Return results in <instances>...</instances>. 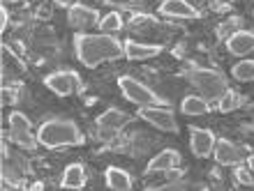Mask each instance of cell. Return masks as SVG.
Listing matches in <instances>:
<instances>
[{
  "label": "cell",
  "mask_w": 254,
  "mask_h": 191,
  "mask_svg": "<svg viewBox=\"0 0 254 191\" xmlns=\"http://www.w3.org/2000/svg\"><path fill=\"white\" fill-rule=\"evenodd\" d=\"M74 53H76L81 65H86L88 69H95L102 62L125 58V44L111 37L109 33H81L74 37Z\"/></svg>",
  "instance_id": "cell-1"
},
{
  "label": "cell",
  "mask_w": 254,
  "mask_h": 191,
  "mask_svg": "<svg viewBox=\"0 0 254 191\" xmlns=\"http://www.w3.org/2000/svg\"><path fill=\"white\" fill-rule=\"evenodd\" d=\"M37 141L42 147H49V150L76 147V145L86 143L79 125L67 118H51L47 122H42V127L37 129Z\"/></svg>",
  "instance_id": "cell-2"
},
{
  "label": "cell",
  "mask_w": 254,
  "mask_h": 191,
  "mask_svg": "<svg viewBox=\"0 0 254 191\" xmlns=\"http://www.w3.org/2000/svg\"><path fill=\"white\" fill-rule=\"evenodd\" d=\"M188 81L208 101H220L222 95L229 90L224 74H220L217 69H210V67H194V69H190Z\"/></svg>",
  "instance_id": "cell-3"
},
{
  "label": "cell",
  "mask_w": 254,
  "mask_h": 191,
  "mask_svg": "<svg viewBox=\"0 0 254 191\" xmlns=\"http://www.w3.org/2000/svg\"><path fill=\"white\" fill-rule=\"evenodd\" d=\"M118 88H121L123 97L136 106H169L167 99H162L157 93H153V88H148L146 83L136 81L134 76H121Z\"/></svg>",
  "instance_id": "cell-4"
},
{
  "label": "cell",
  "mask_w": 254,
  "mask_h": 191,
  "mask_svg": "<svg viewBox=\"0 0 254 191\" xmlns=\"http://www.w3.org/2000/svg\"><path fill=\"white\" fill-rule=\"evenodd\" d=\"M7 125H9V139L19 145V147H23V150H35V147L40 145L37 136L33 134V122L28 120L26 113L12 111L9 118H7Z\"/></svg>",
  "instance_id": "cell-5"
},
{
  "label": "cell",
  "mask_w": 254,
  "mask_h": 191,
  "mask_svg": "<svg viewBox=\"0 0 254 191\" xmlns=\"http://www.w3.org/2000/svg\"><path fill=\"white\" fill-rule=\"evenodd\" d=\"M44 86L58 97H72V95H79L83 90V81L72 69H61V72L49 74L44 79Z\"/></svg>",
  "instance_id": "cell-6"
},
{
  "label": "cell",
  "mask_w": 254,
  "mask_h": 191,
  "mask_svg": "<svg viewBox=\"0 0 254 191\" xmlns=\"http://www.w3.org/2000/svg\"><path fill=\"white\" fill-rule=\"evenodd\" d=\"M139 118L148 125H153L155 129H162V132L176 134L178 132V122H176V115L169 106H141Z\"/></svg>",
  "instance_id": "cell-7"
},
{
  "label": "cell",
  "mask_w": 254,
  "mask_h": 191,
  "mask_svg": "<svg viewBox=\"0 0 254 191\" xmlns=\"http://www.w3.org/2000/svg\"><path fill=\"white\" fill-rule=\"evenodd\" d=\"M129 120L132 118H129L127 113H123L121 108H109V111H104L102 115H97V120H95V125H97V136H100L102 141L116 139Z\"/></svg>",
  "instance_id": "cell-8"
},
{
  "label": "cell",
  "mask_w": 254,
  "mask_h": 191,
  "mask_svg": "<svg viewBox=\"0 0 254 191\" xmlns=\"http://www.w3.org/2000/svg\"><path fill=\"white\" fill-rule=\"evenodd\" d=\"M100 12L97 9H93V7L88 5H81V2H76V5H72L69 9H67V23L74 28V30H93L95 26H100Z\"/></svg>",
  "instance_id": "cell-9"
},
{
  "label": "cell",
  "mask_w": 254,
  "mask_h": 191,
  "mask_svg": "<svg viewBox=\"0 0 254 191\" xmlns=\"http://www.w3.org/2000/svg\"><path fill=\"white\" fill-rule=\"evenodd\" d=\"M215 134L210 129H192L190 134V147H192V154L199 159H206L213 154L215 150Z\"/></svg>",
  "instance_id": "cell-10"
},
{
  "label": "cell",
  "mask_w": 254,
  "mask_h": 191,
  "mask_svg": "<svg viewBox=\"0 0 254 191\" xmlns=\"http://www.w3.org/2000/svg\"><path fill=\"white\" fill-rule=\"evenodd\" d=\"M160 14L169 19H196L199 9L190 0H162Z\"/></svg>",
  "instance_id": "cell-11"
},
{
  "label": "cell",
  "mask_w": 254,
  "mask_h": 191,
  "mask_svg": "<svg viewBox=\"0 0 254 191\" xmlns=\"http://www.w3.org/2000/svg\"><path fill=\"white\" fill-rule=\"evenodd\" d=\"M181 166V154L176 150H162L160 154H155L150 161H148L146 173L153 175V173H167V171H176Z\"/></svg>",
  "instance_id": "cell-12"
},
{
  "label": "cell",
  "mask_w": 254,
  "mask_h": 191,
  "mask_svg": "<svg viewBox=\"0 0 254 191\" xmlns=\"http://www.w3.org/2000/svg\"><path fill=\"white\" fill-rule=\"evenodd\" d=\"M21 74H26V65L21 62L16 53H12L7 44H2V83L7 86V81L19 79Z\"/></svg>",
  "instance_id": "cell-13"
},
{
  "label": "cell",
  "mask_w": 254,
  "mask_h": 191,
  "mask_svg": "<svg viewBox=\"0 0 254 191\" xmlns=\"http://www.w3.org/2000/svg\"><path fill=\"white\" fill-rule=\"evenodd\" d=\"M227 51L231 55H248L254 51V33L252 30H236L227 40Z\"/></svg>",
  "instance_id": "cell-14"
},
{
  "label": "cell",
  "mask_w": 254,
  "mask_h": 191,
  "mask_svg": "<svg viewBox=\"0 0 254 191\" xmlns=\"http://www.w3.org/2000/svg\"><path fill=\"white\" fill-rule=\"evenodd\" d=\"M213 157H215V161H217V164H222V166H236L238 161H241V150H238L231 141L217 139V141H215Z\"/></svg>",
  "instance_id": "cell-15"
},
{
  "label": "cell",
  "mask_w": 254,
  "mask_h": 191,
  "mask_svg": "<svg viewBox=\"0 0 254 191\" xmlns=\"http://www.w3.org/2000/svg\"><path fill=\"white\" fill-rule=\"evenodd\" d=\"M162 53V44H139V42H125V58L127 60H150Z\"/></svg>",
  "instance_id": "cell-16"
},
{
  "label": "cell",
  "mask_w": 254,
  "mask_h": 191,
  "mask_svg": "<svg viewBox=\"0 0 254 191\" xmlns=\"http://www.w3.org/2000/svg\"><path fill=\"white\" fill-rule=\"evenodd\" d=\"M86 187V168L81 164H69L63 173V189L79 191Z\"/></svg>",
  "instance_id": "cell-17"
},
{
  "label": "cell",
  "mask_w": 254,
  "mask_h": 191,
  "mask_svg": "<svg viewBox=\"0 0 254 191\" xmlns=\"http://www.w3.org/2000/svg\"><path fill=\"white\" fill-rule=\"evenodd\" d=\"M104 180H107V187L114 191H129L132 189V178L129 173H125L118 166H109L107 173H104Z\"/></svg>",
  "instance_id": "cell-18"
},
{
  "label": "cell",
  "mask_w": 254,
  "mask_h": 191,
  "mask_svg": "<svg viewBox=\"0 0 254 191\" xmlns=\"http://www.w3.org/2000/svg\"><path fill=\"white\" fill-rule=\"evenodd\" d=\"M181 111L185 115H206L210 111V106H208V99H203L201 95H188L183 99Z\"/></svg>",
  "instance_id": "cell-19"
},
{
  "label": "cell",
  "mask_w": 254,
  "mask_h": 191,
  "mask_svg": "<svg viewBox=\"0 0 254 191\" xmlns=\"http://www.w3.org/2000/svg\"><path fill=\"white\" fill-rule=\"evenodd\" d=\"M231 74H234V79L241 81V83L254 81V60H241V62H236Z\"/></svg>",
  "instance_id": "cell-20"
},
{
  "label": "cell",
  "mask_w": 254,
  "mask_h": 191,
  "mask_svg": "<svg viewBox=\"0 0 254 191\" xmlns=\"http://www.w3.org/2000/svg\"><path fill=\"white\" fill-rule=\"evenodd\" d=\"M241 104V95L236 93V90H227V93L222 95V99L217 101V111L220 113H231L236 111V106Z\"/></svg>",
  "instance_id": "cell-21"
},
{
  "label": "cell",
  "mask_w": 254,
  "mask_h": 191,
  "mask_svg": "<svg viewBox=\"0 0 254 191\" xmlns=\"http://www.w3.org/2000/svg\"><path fill=\"white\" fill-rule=\"evenodd\" d=\"M123 16L118 12H109L107 16H102V21H100V28H102V33H118L123 28Z\"/></svg>",
  "instance_id": "cell-22"
},
{
  "label": "cell",
  "mask_w": 254,
  "mask_h": 191,
  "mask_svg": "<svg viewBox=\"0 0 254 191\" xmlns=\"http://www.w3.org/2000/svg\"><path fill=\"white\" fill-rule=\"evenodd\" d=\"M234 178H236V182H238V185H243V187H252L254 185V173L250 171V166H238V164H236Z\"/></svg>",
  "instance_id": "cell-23"
},
{
  "label": "cell",
  "mask_w": 254,
  "mask_h": 191,
  "mask_svg": "<svg viewBox=\"0 0 254 191\" xmlns=\"http://www.w3.org/2000/svg\"><path fill=\"white\" fill-rule=\"evenodd\" d=\"M236 30H241V19H238V16H236V19L224 21V23L217 28V37H222V40H229V37H231Z\"/></svg>",
  "instance_id": "cell-24"
},
{
  "label": "cell",
  "mask_w": 254,
  "mask_h": 191,
  "mask_svg": "<svg viewBox=\"0 0 254 191\" xmlns=\"http://www.w3.org/2000/svg\"><path fill=\"white\" fill-rule=\"evenodd\" d=\"M7 23H9V14H7V9L2 7V9H0V30H2V33H5Z\"/></svg>",
  "instance_id": "cell-25"
},
{
  "label": "cell",
  "mask_w": 254,
  "mask_h": 191,
  "mask_svg": "<svg viewBox=\"0 0 254 191\" xmlns=\"http://www.w3.org/2000/svg\"><path fill=\"white\" fill-rule=\"evenodd\" d=\"M54 2L61 7H72V0H54Z\"/></svg>",
  "instance_id": "cell-26"
},
{
  "label": "cell",
  "mask_w": 254,
  "mask_h": 191,
  "mask_svg": "<svg viewBox=\"0 0 254 191\" xmlns=\"http://www.w3.org/2000/svg\"><path fill=\"white\" fill-rule=\"evenodd\" d=\"M190 2H192V5H194V7H196V9H199V7H201V5H206L208 0H190Z\"/></svg>",
  "instance_id": "cell-27"
},
{
  "label": "cell",
  "mask_w": 254,
  "mask_h": 191,
  "mask_svg": "<svg viewBox=\"0 0 254 191\" xmlns=\"http://www.w3.org/2000/svg\"><path fill=\"white\" fill-rule=\"evenodd\" d=\"M248 166H250V171H252V173H254V154H252V157H250V159H248Z\"/></svg>",
  "instance_id": "cell-28"
}]
</instances>
